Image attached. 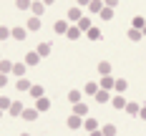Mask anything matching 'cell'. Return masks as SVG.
<instances>
[{"mask_svg": "<svg viewBox=\"0 0 146 136\" xmlns=\"http://www.w3.org/2000/svg\"><path fill=\"white\" fill-rule=\"evenodd\" d=\"M45 8H48V5H45L43 0H33V5H30V10H33V15H38V18H40V15L45 13Z\"/></svg>", "mask_w": 146, "mask_h": 136, "instance_id": "1", "label": "cell"}, {"mask_svg": "<svg viewBox=\"0 0 146 136\" xmlns=\"http://www.w3.org/2000/svg\"><path fill=\"white\" fill-rule=\"evenodd\" d=\"M98 86H101V88H106V91H111L113 86H116V78H111V76H101Z\"/></svg>", "mask_w": 146, "mask_h": 136, "instance_id": "2", "label": "cell"}, {"mask_svg": "<svg viewBox=\"0 0 146 136\" xmlns=\"http://www.w3.org/2000/svg\"><path fill=\"white\" fill-rule=\"evenodd\" d=\"M81 126H83V119H81V116H76V113H71V116H68V129L76 131V129H81Z\"/></svg>", "mask_w": 146, "mask_h": 136, "instance_id": "3", "label": "cell"}, {"mask_svg": "<svg viewBox=\"0 0 146 136\" xmlns=\"http://www.w3.org/2000/svg\"><path fill=\"white\" fill-rule=\"evenodd\" d=\"M83 129H86L88 134H91V131H96V129H98V119H91V116H86V119H83Z\"/></svg>", "mask_w": 146, "mask_h": 136, "instance_id": "4", "label": "cell"}, {"mask_svg": "<svg viewBox=\"0 0 146 136\" xmlns=\"http://www.w3.org/2000/svg\"><path fill=\"white\" fill-rule=\"evenodd\" d=\"M35 108H38L40 113H45V111L50 108V101H48L45 96H40V98H35Z\"/></svg>", "mask_w": 146, "mask_h": 136, "instance_id": "5", "label": "cell"}, {"mask_svg": "<svg viewBox=\"0 0 146 136\" xmlns=\"http://www.w3.org/2000/svg\"><path fill=\"white\" fill-rule=\"evenodd\" d=\"M38 113H40L38 108H23V113H20V116H23L25 121H35V119H38Z\"/></svg>", "mask_w": 146, "mask_h": 136, "instance_id": "6", "label": "cell"}, {"mask_svg": "<svg viewBox=\"0 0 146 136\" xmlns=\"http://www.w3.org/2000/svg\"><path fill=\"white\" fill-rule=\"evenodd\" d=\"M73 113L81 116V119H86V116H88V106L86 103H73Z\"/></svg>", "mask_w": 146, "mask_h": 136, "instance_id": "7", "label": "cell"}, {"mask_svg": "<svg viewBox=\"0 0 146 136\" xmlns=\"http://www.w3.org/2000/svg\"><path fill=\"white\" fill-rule=\"evenodd\" d=\"M111 103H113V108H118V111H121V108H126V103H129V101L123 98V93H118V96H113V98H111Z\"/></svg>", "mask_w": 146, "mask_h": 136, "instance_id": "8", "label": "cell"}, {"mask_svg": "<svg viewBox=\"0 0 146 136\" xmlns=\"http://www.w3.org/2000/svg\"><path fill=\"white\" fill-rule=\"evenodd\" d=\"M15 40H25V35H28V28H10Z\"/></svg>", "mask_w": 146, "mask_h": 136, "instance_id": "9", "label": "cell"}, {"mask_svg": "<svg viewBox=\"0 0 146 136\" xmlns=\"http://www.w3.org/2000/svg\"><path fill=\"white\" fill-rule=\"evenodd\" d=\"M38 63H40L38 50H33V53H28V56H25V66H38Z\"/></svg>", "mask_w": 146, "mask_h": 136, "instance_id": "10", "label": "cell"}, {"mask_svg": "<svg viewBox=\"0 0 146 136\" xmlns=\"http://www.w3.org/2000/svg\"><path fill=\"white\" fill-rule=\"evenodd\" d=\"M8 113H10V116H20V113H23V103H20V101H13L10 108H8Z\"/></svg>", "mask_w": 146, "mask_h": 136, "instance_id": "11", "label": "cell"}, {"mask_svg": "<svg viewBox=\"0 0 146 136\" xmlns=\"http://www.w3.org/2000/svg\"><path fill=\"white\" fill-rule=\"evenodd\" d=\"M53 30H56L58 35H66V33H68V23H66V20H56V25H53Z\"/></svg>", "mask_w": 146, "mask_h": 136, "instance_id": "12", "label": "cell"}, {"mask_svg": "<svg viewBox=\"0 0 146 136\" xmlns=\"http://www.w3.org/2000/svg\"><path fill=\"white\" fill-rule=\"evenodd\" d=\"M40 25H43V20H40L38 15H33L28 20V30H40Z\"/></svg>", "mask_w": 146, "mask_h": 136, "instance_id": "13", "label": "cell"}, {"mask_svg": "<svg viewBox=\"0 0 146 136\" xmlns=\"http://www.w3.org/2000/svg\"><path fill=\"white\" fill-rule=\"evenodd\" d=\"M126 35H129V40H133V43L144 38V33H141V30H139V28H129V33H126Z\"/></svg>", "mask_w": 146, "mask_h": 136, "instance_id": "14", "label": "cell"}, {"mask_svg": "<svg viewBox=\"0 0 146 136\" xmlns=\"http://www.w3.org/2000/svg\"><path fill=\"white\" fill-rule=\"evenodd\" d=\"M81 18H83V13H81V8H71V10H68V20H73V23H78Z\"/></svg>", "mask_w": 146, "mask_h": 136, "instance_id": "15", "label": "cell"}, {"mask_svg": "<svg viewBox=\"0 0 146 136\" xmlns=\"http://www.w3.org/2000/svg\"><path fill=\"white\" fill-rule=\"evenodd\" d=\"M101 10H103V0H91L88 13H101Z\"/></svg>", "mask_w": 146, "mask_h": 136, "instance_id": "16", "label": "cell"}, {"mask_svg": "<svg viewBox=\"0 0 146 136\" xmlns=\"http://www.w3.org/2000/svg\"><path fill=\"white\" fill-rule=\"evenodd\" d=\"M25 68H28L25 63H13V73L18 76V78H23V76H25Z\"/></svg>", "mask_w": 146, "mask_h": 136, "instance_id": "17", "label": "cell"}, {"mask_svg": "<svg viewBox=\"0 0 146 136\" xmlns=\"http://www.w3.org/2000/svg\"><path fill=\"white\" fill-rule=\"evenodd\" d=\"M30 86H33V83L25 81V78H18V81H15V88L18 91H30Z\"/></svg>", "mask_w": 146, "mask_h": 136, "instance_id": "18", "label": "cell"}, {"mask_svg": "<svg viewBox=\"0 0 146 136\" xmlns=\"http://www.w3.org/2000/svg\"><path fill=\"white\" fill-rule=\"evenodd\" d=\"M93 98H96L98 103H106V101H108V91H106V88H98V91H96V96H93Z\"/></svg>", "mask_w": 146, "mask_h": 136, "instance_id": "19", "label": "cell"}, {"mask_svg": "<svg viewBox=\"0 0 146 136\" xmlns=\"http://www.w3.org/2000/svg\"><path fill=\"white\" fill-rule=\"evenodd\" d=\"M38 56H40V58L50 56V43H38Z\"/></svg>", "mask_w": 146, "mask_h": 136, "instance_id": "20", "label": "cell"}, {"mask_svg": "<svg viewBox=\"0 0 146 136\" xmlns=\"http://www.w3.org/2000/svg\"><path fill=\"white\" fill-rule=\"evenodd\" d=\"M68 101H71V103H81V91H78V88L68 91Z\"/></svg>", "mask_w": 146, "mask_h": 136, "instance_id": "21", "label": "cell"}, {"mask_svg": "<svg viewBox=\"0 0 146 136\" xmlns=\"http://www.w3.org/2000/svg\"><path fill=\"white\" fill-rule=\"evenodd\" d=\"M78 28L83 30V33H86V30H91V28H93V25H91V18H86V15H83V18L78 20Z\"/></svg>", "mask_w": 146, "mask_h": 136, "instance_id": "22", "label": "cell"}, {"mask_svg": "<svg viewBox=\"0 0 146 136\" xmlns=\"http://www.w3.org/2000/svg\"><path fill=\"white\" fill-rule=\"evenodd\" d=\"M98 73H101V76L111 73V63H108V60H101V63H98Z\"/></svg>", "mask_w": 146, "mask_h": 136, "instance_id": "23", "label": "cell"}, {"mask_svg": "<svg viewBox=\"0 0 146 136\" xmlns=\"http://www.w3.org/2000/svg\"><path fill=\"white\" fill-rule=\"evenodd\" d=\"M81 33H83V30L76 25V28H68V33H66V35H68L71 40H78V38H81Z\"/></svg>", "mask_w": 146, "mask_h": 136, "instance_id": "24", "label": "cell"}, {"mask_svg": "<svg viewBox=\"0 0 146 136\" xmlns=\"http://www.w3.org/2000/svg\"><path fill=\"white\" fill-rule=\"evenodd\" d=\"M139 108H141L139 103H126V108H123V111H126L129 116H139Z\"/></svg>", "mask_w": 146, "mask_h": 136, "instance_id": "25", "label": "cell"}, {"mask_svg": "<svg viewBox=\"0 0 146 136\" xmlns=\"http://www.w3.org/2000/svg\"><path fill=\"white\" fill-rule=\"evenodd\" d=\"M30 5H33V0H15V8L18 10H30Z\"/></svg>", "mask_w": 146, "mask_h": 136, "instance_id": "26", "label": "cell"}, {"mask_svg": "<svg viewBox=\"0 0 146 136\" xmlns=\"http://www.w3.org/2000/svg\"><path fill=\"white\" fill-rule=\"evenodd\" d=\"M0 73H13V63L10 60H0Z\"/></svg>", "mask_w": 146, "mask_h": 136, "instance_id": "27", "label": "cell"}, {"mask_svg": "<svg viewBox=\"0 0 146 136\" xmlns=\"http://www.w3.org/2000/svg\"><path fill=\"white\" fill-rule=\"evenodd\" d=\"M83 91H86L88 96H96V91H98V83H93V81H91V83H86V86H83Z\"/></svg>", "mask_w": 146, "mask_h": 136, "instance_id": "28", "label": "cell"}, {"mask_svg": "<svg viewBox=\"0 0 146 136\" xmlns=\"http://www.w3.org/2000/svg\"><path fill=\"white\" fill-rule=\"evenodd\" d=\"M28 93L33 96V98H40V96H43V86H30Z\"/></svg>", "mask_w": 146, "mask_h": 136, "instance_id": "29", "label": "cell"}, {"mask_svg": "<svg viewBox=\"0 0 146 136\" xmlns=\"http://www.w3.org/2000/svg\"><path fill=\"white\" fill-rule=\"evenodd\" d=\"M101 131H103V136H116V126H113V123H106Z\"/></svg>", "mask_w": 146, "mask_h": 136, "instance_id": "30", "label": "cell"}, {"mask_svg": "<svg viewBox=\"0 0 146 136\" xmlns=\"http://www.w3.org/2000/svg\"><path fill=\"white\" fill-rule=\"evenodd\" d=\"M98 15H101L103 20H111V18H113V8H106V5H103V10Z\"/></svg>", "mask_w": 146, "mask_h": 136, "instance_id": "31", "label": "cell"}, {"mask_svg": "<svg viewBox=\"0 0 146 136\" xmlns=\"http://www.w3.org/2000/svg\"><path fill=\"white\" fill-rule=\"evenodd\" d=\"M131 23H133V28H139V30H141V28L146 25V18H141V15H136V18H133Z\"/></svg>", "mask_w": 146, "mask_h": 136, "instance_id": "32", "label": "cell"}, {"mask_svg": "<svg viewBox=\"0 0 146 136\" xmlns=\"http://www.w3.org/2000/svg\"><path fill=\"white\" fill-rule=\"evenodd\" d=\"M86 35L91 38V40H98V38H101V30H98V28H91V30H86Z\"/></svg>", "mask_w": 146, "mask_h": 136, "instance_id": "33", "label": "cell"}, {"mask_svg": "<svg viewBox=\"0 0 146 136\" xmlns=\"http://www.w3.org/2000/svg\"><path fill=\"white\" fill-rule=\"evenodd\" d=\"M113 88H116L118 93H123V91L129 88V83H126V81H123V78H118V81H116V86H113Z\"/></svg>", "mask_w": 146, "mask_h": 136, "instance_id": "34", "label": "cell"}, {"mask_svg": "<svg viewBox=\"0 0 146 136\" xmlns=\"http://www.w3.org/2000/svg\"><path fill=\"white\" fill-rule=\"evenodd\" d=\"M10 103H13V101H10L8 96H0V108H3V111H8V108H10Z\"/></svg>", "mask_w": 146, "mask_h": 136, "instance_id": "35", "label": "cell"}, {"mask_svg": "<svg viewBox=\"0 0 146 136\" xmlns=\"http://www.w3.org/2000/svg\"><path fill=\"white\" fill-rule=\"evenodd\" d=\"M8 38H13L10 28H3V25H0V40H8Z\"/></svg>", "mask_w": 146, "mask_h": 136, "instance_id": "36", "label": "cell"}, {"mask_svg": "<svg viewBox=\"0 0 146 136\" xmlns=\"http://www.w3.org/2000/svg\"><path fill=\"white\" fill-rule=\"evenodd\" d=\"M103 5H106V8H116L118 0H103Z\"/></svg>", "mask_w": 146, "mask_h": 136, "instance_id": "37", "label": "cell"}, {"mask_svg": "<svg viewBox=\"0 0 146 136\" xmlns=\"http://www.w3.org/2000/svg\"><path fill=\"white\" fill-rule=\"evenodd\" d=\"M5 83H8V73H0V88H3Z\"/></svg>", "mask_w": 146, "mask_h": 136, "instance_id": "38", "label": "cell"}, {"mask_svg": "<svg viewBox=\"0 0 146 136\" xmlns=\"http://www.w3.org/2000/svg\"><path fill=\"white\" fill-rule=\"evenodd\" d=\"M76 3H78V8H83V5L88 8V5H91V0H76Z\"/></svg>", "mask_w": 146, "mask_h": 136, "instance_id": "39", "label": "cell"}, {"mask_svg": "<svg viewBox=\"0 0 146 136\" xmlns=\"http://www.w3.org/2000/svg\"><path fill=\"white\" fill-rule=\"evenodd\" d=\"M139 116H141V119L146 121V106H144V108H139Z\"/></svg>", "mask_w": 146, "mask_h": 136, "instance_id": "40", "label": "cell"}, {"mask_svg": "<svg viewBox=\"0 0 146 136\" xmlns=\"http://www.w3.org/2000/svg\"><path fill=\"white\" fill-rule=\"evenodd\" d=\"M88 136H103V131H101V129H96V131H91Z\"/></svg>", "mask_w": 146, "mask_h": 136, "instance_id": "41", "label": "cell"}, {"mask_svg": "<svg viewBox=\"0 0 146 136\" xmlns=\"http://www.w3.org/2000/svg\"><path fill=\"white\" fill-rule=\"evenodd\" d=\"M43 3H45V5H53V3H56V0H43Z\"/></svg>", "mask_w": 146, "mask_h": 136, "instance_id": "42", "label": "cell"}, {"mask_svg": "<svg viewBox=\"0 0 146 136\" xmlns=\"http://www.w3.org/2000/svg\"><path fill=\"white\" fill-rule=\"evenodd\" d=\"M141 33H144V38H146V25H144V28H141Z\"/></svg>", "mask_w": 146, "mask_h": 136, "instance_id": "43", "label": "cell"}, {"mask_svg": "<svg viewBox=\"0 0 146 136\" xmlns=\"http://www.w3.org/2000/svg\"><path fill=\"white\" fill-rule=\"evenodd\" d=\"M3 113H5V111H3V108H0V119H3Z\"/></svg>", "mask_w": 146, "mask_h": 136, "instance_id": "44", "label": "cell"}, {"mask_svg": "<svg viewBox=\"0 0 146 136\" xmlns=\"http://www.w3.org/2000/svg\"><path fill=\"white\" fill-rule=\"evenodd\" d=\"M20 136H30V134H20Z\"/></svg>", "mask_w": 146, "mask_h": 136, "instance_id": "45", "label": "cell"}]
</instances>
